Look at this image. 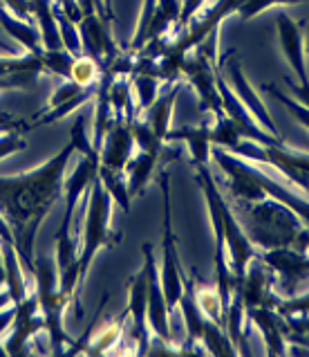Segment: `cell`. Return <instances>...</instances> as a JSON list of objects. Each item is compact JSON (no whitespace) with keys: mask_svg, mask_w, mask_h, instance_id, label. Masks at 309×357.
<instances>
[{"mask_svg":"<svg viewBox=\"0 0 309 357\" xmlns=\"http://www.w3.org/2000/svg\"><path fill=\"white\" fill-rule=\"evenodd\" d=\"M106 3V12H108V16L110 18H115V9H112V0H103Z\"/></svg>","mask_w":309,"mask_h":357,"instance_id":"cell-43","label":"cell"},{"mask_svg":"<svg viewBox=\"0 0 309 357\" xmlns=\"http://www.w3.org/2000/svg\"><path fill=\"white\" fill-rule=\"evenodd\" d=\"M99 180L103 182V189L110 193V198L117 202L123 211H130V193H128V180L126 171L99 167Z\"/></svg>","mask_w":309,"mask_h":357,"instance_id":"cell-25","label":"cell"},{"mask_svg":"<svg viewBox=\"0 0 309 357\" xmlns=\"http://www.w3.org/2000/svg\"><path fill=\"white\" fill-rule=\"evenodd\" d=\"M25 149H27V142L23 137V130H5L3 135H0V160H5Z\"/></svg>","mask_w":309,"mask_h":357,"instance_id":"cell-35","label":"cell"},{"mask_svg":"<svg viewBox=\"0 0 309 357\" xmlns=\"http://www.w3.org/2000/svg\"><path fill=\"white\" fill-rule=\"evenodd\" d=\"M101 79V68L95 59H90L88 54H79L72 61V70H70V81H74L81 88H90L97 86Z\"/></svg>","mask_w":309,"mask_h":357,"instance_id":"cell-29","label":"cell"},{"mask_svg":"<svg viewBox=\"0 0 309 357\" xmlns=\"http://www.w3.org/2000/svg\"><path fill=\"white\" fill-rule=\"evenodd\" d=\"M200 342L206 346V353H211V355H220V357L238 355L235 346L229 340V335H226V331H224V326L215 324L211 319L204 321V333H202V340Z\"/></svg>","mask_w":309,"mask_h":357,"instance_id":"cell-26","label":"cell"},{"mask_svg":"<svg viewBox=\"0 0 309 357\" xmlns=\"http://www.w3.org/2000/svg\"><path fill=\"white\" fill-rule=\"evenodd\" d=\"M79 38H81V52H86L90 59H95L101 73L106 70L112 61H115L121 50L115 43L110 32V23L99 14H88L77 23Z\"/></svg>","mask_w":309,"mask_h":357,"instance_id":"cell-10","label":"cell"},{"mask_svg":"<svg viewBox=\"0 0 309 357\" xmlns=\"http://www.w3.org/2000/svg\"><path fill=\"white\" fill-rule=\"evenodd\" d=\"M0 130H27V121L0 110Z\"/></svg>","mask_w":309,"mask_h":357,"instance_id":"cell-40","label":"cell"},{"mask_svg":"<svg viewBox=\"0 0 309 357\" xmlns=\"http://www.w3.org/2000/svg\"><path fill=\"white\" fill-rule=\"evenodd\" d=\"M220 70H222V75L226 77V81H229V86L233 88V93L238 95V99L244 104V108L251 113V117H253L267 132H269V135H274V137H278V139H283V137H280V132H278V128H276V121H274L271 115H269V110H267V106L262 104V99L258 97L255 90L249 86V81H246V77H244V73H242V68H240V61L235 59L233 52L222 61V63H220Z\"/></svg>","mask_w":309,"mask_h":357,"instance_id":"cell-12","label":"cell"},{"mask_svg":"<svg viewBox=\"0 0 309 357\" xmlns=\"http://www.w3.org/2000/svg\"><path fill=\"white\" fill-rule=\"evenodd\" d=\"M218 70L220 63L204 54L200 47L191 50L182 63V77L198 90V101L202 113H211L213 117L222 113V99L218 90Z\"/></svg>","mask_w":309,"mask_h":357,"instance_id":"cell-6","label":"cell"},{"mask_svg":"<svg viewBox=\"0 0 309 357\" xmlns=\"http://www.w3.org/2000/svg\"><path fill=\"white\" fill-rule=\"evenodd\" d=\"M159 187L164 193V236H161V268H159V279L161 288L166 294V303L171 314L175 312L180 303V297L184 292V270L180 263L177 254V243H175V231H173V213H171V185H168V173L161 171L159 176Z\"/></svg>","mask_w":309,"mask_h":357,"instance_id":"cell-5","label":"cell"},{"mask_svg":"<svg viewBox=\"0 0 309 357\" xmlns=\"http://www.w3.org/2000/svg\"><path fill=\"white\" fill-rule=\"evenodd\" d=\"M305 231H307V236H309V225H305Z\"/></svg>","mask_w":309,"mask_h":357,"instance_id":"cell-47","label":"cell"},{"mask_svg":"<svg viewBox=\"0 0 309 357\" xmlns=\"http://www.w3.org/2000/svg\"><path fill=\"white\" fill-rule=\"evenodd\" d=\"M9 303H14L9 290H0V308H5V305H9Z\"/></svg>","mask_w":309,"mask_h":357,"instance_id":"cell-42","label":"cell"},{"mask_svg":"<svg viewBox=\"0 0 309 357\" xmlns=\"http://www.w3.org/2000/svg\"><path fill=\"white\" fill-rule=\"evenodd\" d=\"M92 88V86H90ZM86 88H81V86H77L74 81H70V79H65L63 84H61L54 93H52V97H49V101L47 104L40 108V110H49V108H54V106H58V104H63V101H70V99H74L77 95H81L84 93Z\"/></svg>","mask_w":309,"mask_h":357,"instance_id":"cell-36","label":"cell"},{"mask_svg":"<svg viewBox=\"0 0 309 357\" xmlns=\"http://www.w3.org/2000/svg\"><path fill=\"white\" fill-rule=\"evenodd\" d=\"M0 355H7L5 353V344H0Z\"/></svg>","mask_w":309,"mask_h":357,"instance_id":"cell-45","label":"cell"},{"mask_svg":"<svg viewBox=\"0 0 309 357\" xmlns=\"http://www.w3.org/2000/svg\"><path fill=\"white\" fill-rule=\"evenodd\" d=\"M180 95V81L168 86L166 93H159V97L152 101V104L143 110V119L148 121L150 128L157 132V137L166 142V135L171 130V119H173V108H175V101H177Z\"/></svg>","mask_w":309,"mask_h":357,"instance_id":"cell-22","label":"cell"},{"mask_svg":"<svg viewBox=\"0 0 309 357\" xmlns=\"http://www.w3.org/2000/svg\"><path fill=\"white\" fill-rule=\"evenodd\" d=\"M40 61H43V68L47 75H56L70 79V70H72V61H74V54L68 52L65 47L61 50H43L40 52Z\"/></svg>","mask_w":309,"mask_h":357,"instance_id":"cell-32","label":"cell"},{"mask_svg":"<svg viewBox=\"0 0 309 357\" xmlns=\"http://www.w3.org/2000/svg\"><path fill=\"white\" fill-rule=\"evenodd\" d=\"M198 169V185L204 191L206 207H209L211 225H213V236H215V288L220 292L222 305L226 310V305L231 301L233 294V272L229 259H226V243H224V227H222V213H220V196L222 191L215 185V178L209 167H195Z\"/></svg>","mask_w":309,"mask_h":357,"instance_id":"cell-4","label":"cell"},{"mask_svg":"<svg viewBox=\"0 0 309 357\" xmlns=\"http://www.w3.org/2000/svg\"><path fill=\"white\" fill-rule=\"evenodd\" d=\"M141 254H143V268H146V277H148V326H150V333L157 335L164 344H171V310H168V303H166V294H164V288H161L159 268H157V259H154L152 245L143 243Z\"/></svg>","mask_w":309,"mask_h":357,"instance_id":"cell-9","label":"cell"},{"mask_svg":"<svg viewBox=\"0 0 309 357\" xmlns=\"http://www.w3.org/2000/svg\"><path fill=\"white\" fill-rule=\"evenodd\" d=\"M74 153V144L68 139V144L38 169L18 176H0V216L12 231L20 263L29 274H34L36 263V234L52 207L63 198L65 169Z\"/></svg>","mask_w":309,"mask_h":357,"instance_id":"cell-1","label":"cell"},{"mask_svg":"<svg viewBox=\"0 0 309 357\" xmlns=\"http://www.w3.org/2000/svg\"><path fill=\"white\" fill-rule=\"evenodd\" d=\"M246 319L253 321V326L260 331L262 340L267 344L269 355H285L287 353V340H285V317L278 314L269 305H251L244 308Z\"/></svg>","mask_w":309,"mask_h":357,"instance_id":"cell-17","label":"cell"},{"mask_svg":"<svg viewBox=\"0 0 309 357\" xmlns=\"http://www.w3.org/2000/svg\"><path fill=\"white\" fill-rule=\"evenodd\" d=\"M305 0H240V7H238V14L242 20H251L255 18L258 14L267 12L269 7H276V5H301Z\"/></svg>","mask_w":309,"mask_h":357,"instance_id":"cell-34","label":"cell"},{"mask_svg":"<svg viewBox=\"0 0 309 357\" xmlns=\"http://www.w3.org/2000/svg\"><path fill=\"white\" fill-rule=\"evenodd\" d=\"M34 281H36V294L38 305L45 319V331L49 335L52 353L65 355V346H72L74 340L70 337L65 326H63V312L72 303V299L65 292H61L58 285V268L52 257L47 254H38L34 263Z\"/></svg>","mask_w":309,"mask_h":357,"instance_id":"cell-3","label":"cell"},{"mask_svg":"<svg viewBox=\"0 0 309 357\" xmlns=\"http://www.w3.org/2000/svg\"><path fill=\"white\" fill-rule=\"evenodd\" d=\"M0 25H3L5 32L12 36L14 40H18L27 52L32 54H40L43 52V40H40V29L38 25H34L32 20H23L14 16L5 5H0Z\"/></svg>","mask_w":309,"mask_h":357,"instance_id":"cell-21","label":"cell"},{"mask_svg":"<svg viewBox=\"0 0 309 357\" xmlns=\"http://www.w3.org/2000/svg\"><path fill=\"white\" fill-rule=\"evenodd\" d=\"M276 29H278V40H280L283 54L287 61H290V66H292L294 75L298 79V81L287 79V88L294 93V99H298L301 104H305L309 108V75H307V66H305L303 29L294 18H290L287 14H278Z\"/></svg>","mask_w":309,"mask_h":357,"instance_id":"cell-7","label":"cell"},{"mask_svg":"<svg viewBox=\"0 0 309 357\" xmlns=\"http://www.w3.org/2000/svg\"><path fill=\"white\" fill-rule=\"evenodd\" d=\"M14 317H16L14 303H9V305H5V308H0V335L7 333V331H12Z\"/></svg>","mask_w":309,"mask_h":357,"instance_id":"cell-41","label":"cell"},{"mask_svg":"<svg viewBox=\"0 0 309 357\" xmlns=\"http://www.w3.org/2000/svg\"><path fill=\"white\" fill-rule=\"evenodd\" d=\"M0 3H3L14 16L23 18V20H34L32 9H29V0H0Z\"/></svg>","mask_w":309,"mask_h":357,"instance_id":"cell-39","label":"cell"},{"mask_svg":"<svg viewBox=\"0 0 309 357\" xmlns=\"http://www.w3.org/2000/svg\"><path fill=\"white\" fill-rule=\"evenodd\" d=\"M195 294H198V303H200V308L204 312V317L224 326V305H222L218 288L202 285V288H195Z\"/></svg>","mask_w":309,"mask_h":357,"instance_id":"cell-30","label":"cell"},{"mask_svg":"<svg viewBox=\"0 0 309 357\" xmlns=\"http://www.w3.org/2000/svg\"><path fill=\"white\" fill-rule=\"evenodd\" d=\"M112 218V198L110 193L103 189V182L97 180L92 182L88 205H86V225H84V236H81V250H79V292L84 288L88 279L90 265L95 261L97 252L103 248H115L121 243V234L112 231L110 227Z\"/></svg>","mask_w":309,"mask_h":357,"instance_id":"cell-2","label":"cell"},{"mask_svg":"<svg viewBox=\"0 0 309 357\" xmlns=\"http://www.w3.org/2000/svg\"><path fill=\"white\" fill-rule=\"evenodd\" d=\"M0 50H5V52H7V54H12V52H9V47H7L5 43H0Z\"/></svg>","mask_w":309,"mask_h":357,"instance_id":"cell-44","label":"cell"},{"mask_svg":"<svg viewBox=\"0 0 309 357\" xmlns=\"http://www.w3.org/2000/svg\"><path fill=\"white\" fill-rule=\"evenodd\" d=\"M271 270L267 268L262 261H253L246 265V272L240 281H233V288L240 290L244 308L251 305H269L274 308V303L278 297L271 292Z\"/></svg>","mask_w":309,"mask_h":357,"instance_id":"cell-15","label":"cell"},{"mask_svg":"<svg viewBox=\"0 0 309 357\" xmlns=\"http://www.w3.org/2000/svg\"><path fill=\"white\" fill-rule=\"evenodd\" d=\"M260 261L271 272L283 274L287 281H298L303 277H309V252H298L292 245L264 250L260 254Z\"/></svg>","mask_w":309,"mask_h":357,"instance_id":"cell-18","label":"cell"},{"mask_svg":"<svg viewBox=\"0 0 309 357\" xmlns=\"http://www.w3.org/2000/svg\"><path fill=\"white\" fill-rule=\"evenodd\" d=\"M180 312L184 317V326H187V349L182 353H191V346L202 340L204 333V312L198 303V294H195V277H184V292L180 297Z\"/></svg>","mask_w":309,"mask_h":357,"instance_id":"cell-20","label":"cell"},{"mask_svg":"<svg viewBox=\"0 0 309 357\" xmlns=\"http://www.w3.org/2000/svg\"><path fill=\"white\" fill-rule=\"evenodd\" d=\"M305 50H307V56H309V38L305 40Z\"/></svg>","mask_w":309,"mask_h":357,"instance_id":"cell-46","label":"cell"},{"mask_svg":"<svg viewBox=\"0 0 309 357\" xmlns=\"http://www.w3.org/2000/svg\"><path fill=\"white\" fill-rule=\"evenodd\" d=\"M43 61L40 54L27 52L25 56H0V90H14V88H32L38 75H43Z\"/></svg>","mask_w":309,"mask_h":357,"instance_id":"cell-16","label":"cell"},{"mask_svg":"<svg viewBox=\"0 0 309 357\" xmlns=\"http://www.w3.org/2000/svg\"><path fill=\"white\" fill-rule=\"evenodd\" d=\"M130 301L128 314L132 319V340L137 344V355L150 353V326H148V277L146 268H141L135 277H130Z\"/></svg>","mask_w":309,"mask_h":357,"instance_id":"cell-13","label":"cell"},{"mask_svg":"<svg viewBox=\"0 0 309 357\" xmlns=\"http://www.w3.org/2000/svg\"><path fill=\"white\" fill-rule=\"evenodd\" d=\"M132 137H135V146L139 151H146V153H154V155H161L164 139L157 137V132L150 128V124H148L146 119H141V117L132 119Z\"/></svg>","mask_w":309,"mask_h":357,"instance_id":"cell-31","label":"cell"},{"mask_svg":"<svg viewBox=\"0 0 309 357\" xmlns=\"http://www.w3.org/2000/svg\"><path fill=\"white\" fill-rule=\"evenodd\" d=\"M220 213H222V227H224V243H226V259H229L233 281H240L246 272V265L255 259V248L249 234L242 227V222L235 216L231 202L220 196Z\"/></svg>","mask_w":309,"mask_h":357,"instance_id":"cell-8","label":"cell"},{"mask_svg":"<svg viewBox=\"0 0 309 357\" xmlns=\"http://www.w3.org/2000/svg\"><path fill=\"white\" fill-rule=\"evenodd\" d=\"M77 3L81 7V12H84V16H88V14H99L101 18H106L108 23H112V18L108 16L106 3H103V0H77Z\"/></svg>","mask_w":309,"mask_h":357,"instance_id":"cell-38","label":"cell"},{"mask_svg":"<svg viewBox=\"0 0 309 357\" xmlns=\"http://www.w3.org/2000/svg\"><path fill=\"white\" fill-rule=\"evenodd\" d=\"M132 149H135L132 119H115L99 146L101 167L123 171L128 160L132 158Z\"/></svg>","mask_w":309,"mask_h":357,"instance_id":"cell-14","label":"cell"},{"mask_svg":"<svg viewBox=\"0 0 309 357\" xmlns=\"http://www.w3.org/2000/svg\"><path fill=\"white\" fill-rule=\"evenodd\" d=\"M99 86V84H97ZM97 86H92V88H86L84 93L77 95L74 99H70V101H63V104H58L54 108H49V110H38V115L32 119V121H27V130H32V128H40V126H49V124H54V121H61L63 117H68L72 110H77L81 106H86L90 99H95L97 95Z\"/></svg>","mask_w":309,"mask_h":357,"instance_id":"cell-24","label":"cell"},{"mask_svg":"<svg viewBox=\"0 0 309 357\" xmlns=\"http://www.w3.org/2000/svg\"><path fill=\"white\" fill-rule=\"evenodd\" d=\"M130 84H132V93H135V97H137V110H146L152 101L159 97L161 81L152 73H148V70L132 73Z\"/></svg>","mask_w":309,"mask_h":357,"instance_id":"cell-27","label":"cell"},{"mask_svg":"<svg viewBox=\"0 0 309 357\" xmlns=\"http://www.w3.org/2000/svg\"><path fill=\"white\" fill-rule=\"evenodd\" d=\"M121 324H123V317H119L115 324H106L101 331L95 333V337H90V342L86 340L84 344L79 346V351L77 353H88V355H103V353H108L112 346H115L121 337Z\"/></svg>","mask_w":309,"mask_h":357,"instance_id":"cell-28","label":"cell"},{"mask_svg":"<svg viewBox=\"0 0 309 357\" xmlns=\"http://www.w3.org/2000/svg\"><path fill=\"white\" fill-rule=\"evenodd\" d=\"M204 3H206V0H182V12H180V20H177V25H175V34L173 36H177L182 29L187 27L195 16H198V12L202 9Z\"/></svg>","mask_w":309,"mask_h":357,"instance_id":"cell-37","label":"cell"},{"mask_svg":"<svg viewBox=\"0 0 309 357\" xmlns=\"http://www.w3.org/2000/svg\"><path fill=\"white\" fill-rule=\"evenodd\" d=\"M14 308H16V317L12 324V333H9V337L5 342V353L27 355L29 340H32L34 335H38L40 331H45V319H43V312H40L36 290L29 292L20 303H14Z\"/></svg>","mask_w":309,"mask_h":357,"instance_id":"cell-11","label":"cell"},{"mask_svg":"<svg viewBox=\"0 0 309 357\" xmlns=\"http://www.w3.org/2000/svg\"><path fill=\"white\" fill-rule=\"evenodd\" d=\"M166 142H184L189 146L191 162L195 167H209L211 162V126H180L171 128Z\"/></svg>","mask_w":309,"mask_h":357,"instance_id":"cell-19","label":"cell"},{"mask_svg":"<svg viewBox=\"0 0 309 357\" xmlns=\"http://www.w3.org/2000/svg\"><path fill=\"white\" fill-rule=\"evenodd\" d=\"M159 155L154 153H146V151H139L137 155H132L126 165V180H128V193L130 198L139 196V193L146 189V185L150 182L154 167H157Z\"/></svg>","mask_w":309,"mask_h":357,"instance_id":"cell-23","label":"cell"},{"mask_svg":"<svg viewBox=\"0 0 309 357\" xmlns=\"http://www.w3.org/2000/svg\"><path fill=\"white\" fill-rule=\"evenodd\" d=\"M264 90H267V93H271L287 110H290L292 117L298 121V124L305 126V128L309 130V108H307L305 104H301V101L294 99V97H290V95H285L283 90L278 88L276 84H264Z\"/></svg>","mask_w":309,"mask_h":357,"instance_id":"cell-33","label":"cell"}]
</instances>
